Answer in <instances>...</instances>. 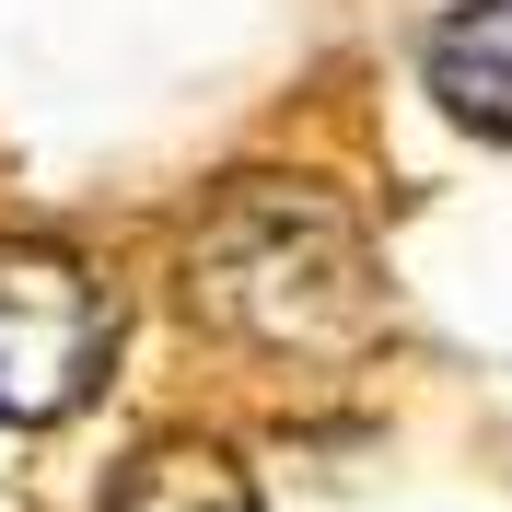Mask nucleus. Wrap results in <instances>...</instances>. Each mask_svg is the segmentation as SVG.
<instances>
[{
  "instance_id": "nucleus-2",
  "label": "nucleus",
  "mask_w": 512,
  "mask_h": 512,
  "mask_svg": "<svg viewBox=\"0 0 512 512\" xmlns=\"http://www.w3.org/2000/svg\"><path fill=\"white\" fill-rule=\"evenodd\" d=\"M117 361V291L70 245H0V419H70Z\"/></svg>"
},
{
  "instance_id": "nucleus-4",
  "label": "nucleus",
  "mask_w": 512,
  "mask_h": 512,
  "mask_svg": "<svg viewBox=\"0 0 512 512\" xmlns=\"http://www.w3.org/2000/svg\"><path fill=\"white\" fill-rule=\"evenodd\" d=\"M94 512H256L245 466L210 443H152L140 466H117V489H105Z\"/></svg>"
},
{
  "instance_id": "nucleus-3",
  "label": "nucleus",
  "mask_w": 512,
  "mask_h": 512,
  "mask_svg": "<svg viewBox=\"0 0 512 512\" xmlns=\"http://www.w3.org/2000/svg\"><path fill=\"white\" fill-rule=\"evenodd\" d=\"M431 105L478 140H512V0H454L431 35Z\"/></svg>"
},
{
  "instance_id": "nucleus-1",
  "label": "nucleus",
  "mask_w": 512,
  "mask_h": 512,
  "mask_svg": "<svg viewBox=\"0 0 512 512\" xmlns=\"http://www.w3.org/2000/svg\"><path fill=\"white\" fill-rule=\"evenodd\" d=\"M187 303L268 361H350L384 326L350 198L303 187V175H256V187L210 198V222L187 245Z\"/></svg>"
}]
</instances>
